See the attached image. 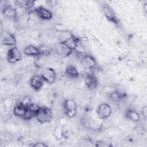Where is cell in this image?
Wrapping results in <instances>:
<instances>
[{
    "mask_svg": "<svg viewBox=\"0 0 147 147\" xmlns=\"http://www.w3.org/2000/svg\"><path fill=\"white\" fill-rule=\"evenodd\" d=\"M53 115V112L51 109L46 106H42L36 113L35 118L38 122L44 124L49 122L52 119Z\"/></svg>",
    "mask_w": 147,
    "mask_h": 147,
    "instance_id": "cell-1",
    "label": "cell"
},
{
    "mask_svg": "<svg viewBox=\"0 0 147 147\" xmlns=\"http://www.w3.org/2000/svg\"><path fill=\"white\" fill-rule=\"evenodd\" d=\"M63 106L64 113L68 117L72 118L76 115L78 105L76 101L74 99L71 98L65 99Z\"/></svg>",
    "mask_w": 147,
    "mask_h": 147,
    "instance_id": "cell-2",
    "label": "cell"
},
{
    "mask_svg": "<svg viewBox=\"0 0 147 147\" xmlns=\"http://www.w3.org/2000/svg\"><path fill=\"white\" fill-rule=\"evenodd\" d=\"M112 113V109L109 104L103 103L100 104L96 110V114L100 119H106L108 118Z\"/></svg>",
    "mask_w": 147,
    "mask_h": 147,
    "instance_id": "cell-3",
    "label": "cell"
},
{
    "mask_svg": "<svg viewBox=\"0 0 147 147\" xmlns=\"http://www.w3.org/2000/svg\"><path fill=\"white\" fill-rule=\"evenodd\" d=\"M22 59V55L21 52L16 47H10L7 52V59L10 63L14 64Z\"/></svg>",
    "mask_w": 147,
    "mask_h": 147,
    "instance_id": "cell-4",
    "label": "cell"
},
{
    "mask_svg": "<svg viewBox=\"0 0 147 147\" xmlns=\"http://www.w3.org/2000/svg\"><path fill=\"white\" fill-rule=\"evenodd\" d=\"M80 63L82 67L86 70L94 69L96 66L95 59L91 55L85 54L80 60Z\"/></svg>",
    "mask_w": 147,
    "mask_h": 147,
    "instance_id": "cell-5",
    "label": "cell"
},
{
    "mask_svg": "<svg viewBox=\"0 0 147 147\" xmlns=\"http://www.w3.org/2000/svg\"><path fill=\"white\" fill-rule=\"evenodd\" d=\"M44 80L48 83H53L56 79V74L55 69L51 67L44 69L41 74Z\"/></svg>",
    "mask_w": 147,
    "mask_h": 147,
    "instance_id": "cell-6",
    "label": "cell"
},
{
    "mask_svg": "<svg viewBox=\"0 0 147 147\" xmlns=\"http://www.w3.org/2000/svg\"><path fill=\"white\" fill-rule=\"evenodd\" d=\"M55 51L60 57H67L70 55L73 51L68 48L63 42L60 41L55 44Z\"/></svg>",
    "mask_w": 147,
    "mask_h": 147,
    "instance_id": "cell-7",
    "label": "cell"
},
{
    "mask_svg": "<svg viewBox=\"0 0 147 147\" xmlns=\"http://www.w3.org/2000/svg\"><path fill=\"white\" fill-rule=\"evenodd\" d=\"M2 43L5 46L14 47L16 44L17 41L14 36L9 32L4 31L1 34Z\"/></svg>",
    "mask_w": 147,
    "mask_h": 147,
    "instance_id": "cell-8",
    "label": "cell"
},
{
    "mask_svg": "<svg viewBox=\"0 0 147 147\" xmlns=\"http://www.w3.org/2000/svg\"><path fill=\"white\" fill-rule=\"evenodd\" d=\"M37 17L42 20H49L52 18V12L44 6H38L34 10Z\"/></svg>",
    "mask_w": 147,
    "mask_h": 147,
    "instance_id": "cell-9",
    "label": "cell"
},
{
    "mask_svg": "<svg viewBox=\"0 0 147 147\" xmlns=\"http://www.w3.org/2000/svg\"><path fill=\"white\" fill-rule=\"evenodd\" d=\"M44 82L41 75H35L30 78L29 84L33 90L38 91L42 87Z\"/></svg>",
    "mask_w": 147,
    "mask_h": 147,
    "instance_id": "cell-10",
    "label": "cell"
},
{
    "mask_svg": "<svg viewBox=\"0 0 147 147\" xmlns=\"http://www.w3.org/2000/svg\"><path fill=\"white\" fill-rule=\"evenodd\" d=\"M84 84L88 89L94 90L98 86V79L94 75L87 74L84 77Z\"/></svg>",
    "mask_w": 147,
    "mask_h": 147,
    "instance_id": "cell-11",
    "label": "cell"
},
{
    "mask_svg": "<svg viewBox=\"0 0 147 147\" xmlns=\"http://www.w3.org/2000/svg\"><path fill=\"white\" fill-rule=\"evenodd\" d=\"M102 11L107 20L114 23L117 22V18L113 9L108 5H105L102 7Z\"/></svg>",
    "mask_w": 147,
    "mask_h": 147,
    "instance_id": "cell-12",
    "label": "cell"
},
{
    "mask_svg": "<svg viewBox=\"0 0 147 147\" xmlns=\"http://www.w3.org/2000/svg\"><path fill=\"white\" fill-rule=\"evenodd\" d=\"M2 11L4 16L7 18L16 19L17 18L16 8L11 5H6V6H4Z\"/></svg>",
    "mask_w": 147,
    "mask_h": 147,
    "instance_id": "cell-13",
    "label": "cell"
},
{
    "mask_svg": "<svg viewBox=\"0 0 147 147\" xmlns=\"http://www.w3.org/2000/svg\"><path fill=\"white\" fill-rule=\"evenodd\" d=\"M26 110H27V107L22 105L21 103L20 102L17 103L14 106V107L13 109V113L15 116L22 118V117H24V114L26 111Z\"/></svg>",
    "mask_w": 147,
    "mask_h": 147,
    "instance_id": "cell-14",
    "label": "cell"
},
{
    "mask_svg": "<svg viewBox=\"0 0 147 147\" xmlns=\"http://www.w3.org/2000/svg\"><path fill=\"white\" fill-rule=\"evenodd\" d=\"M24 53L29 56H36L40 55L38 48L32 44L25 46L23 50Z\"/></svg>",
    "mask_w": 147,
    "mask_h": 147,
    "instance_id": "cell-15",
    "label": "cell"
},
{
    "mask_svg": "<svg viewBox=\"0 0 147 147\" xmlns=\"http://www.w3.org/2000/svg\"><path fill=\"white\" fill-rule=\"evenodd\" d=\"M62 42L72 51L75 50L78 47V40L72 35Z\"/></svg>",
    "mask_w": 147,
    "mask_h": 147,
    "instance_id": "cell-16",
    "label": "cell"
},
{
    "mask_svg": "<svg viewBox=\"0 0 147 147\" xmlns=\"http://www.w3.org/2000/svg\"><path fill=\"white\" fill-rule=\"evenodd\" d=\"M65 73L70 78H77L79 76V72L77 68L72 65H69L67 67Z\"/></svg>",
    "mask_w": 147,
    "mask_h": 147,
    "instance_id": "cell-17",
    "label": "cell"
},
{
    "mask_svg": "<svg viewBox=\"0 0 147 147\" xmlns=\"http://www.w3.org/2000/svg\"><path fill=\"white\" fill-rule=\"evenodd\" d=\"M126 117L133 122H137L140 119V115L138 113L133 110H127L126 112Z\"/></svg>",
    "mask_w": 147,
    "mask_h": 147,
    "instance_id": "cell-18",
    "label": "cell"
},
{
    "mask_svg": "<svg viewBox=\"0 0 147 147\" xmlns=\"http://www.w3.org/2000/svg\"><path fill=\"white\" fill-rule=\"evenodd\" d=\"M40 55L42 56H48L51 53V48L47 45H43L40 47H38Z\"/></svg>",
    "mask_w": 147,
    "mask_h": 147,
    "instance_id": "cell-19",
    "label": "cell"
},
{
    "mask_svg": "<svg viewBox=\"0 0 147 147\" xmlns=\"http://www.w3.org/2000/svg\"><path fill=\"white\" fill-rule=\"evenodd\" d=\"M53 135L54 137L57 140H60L63 138L64 136V132L63 129L60 126H57L53 131Z\"/></svg>",
    "mask_w": 147,
    "mask_h": 147,
    "instance_id": "cell-20",
    "label": "cell"
},
{
    "mask_svg": "<svg viewBox=\"0 0 147 147\" xmlns=\"http://www.w3.org/2000/svg\"><path fill=\"white\" fill-rule=\"evenodd\" d=\"M40 107L35 102H31L29 105L27 107V109L30 111L31 112H32L35 115L36 114V113H37V111L39 110Z\"/></svg>",
    "mask_w": 147,
    "mask_h": 147,
    "instance_id": "cell-21",
    "label": "cell"
},
{
    "mask_svg": "<svg viewBox=\"0 0 147 147\" xmlns=\"http://www.w3.org/2000/svg\"><path fill=\"white\" fill-rule=\"evenodd\" d=\"M20 102L21 103V104H22V105H24V106H25V107H27L29 105V104L31 103V99H30V98H29V96H25L22 98V100L20 101Z\"/></svg>",
    "mask_w": 147,
    "mask_h": 147,
    "instance_id": "cell-22",
    "label": "cell"
},
{
    "mask_svg": "<svg viewBox=\"0 0 147 147\" xmlns=\"http://www.w3.org/2000/svg\"><path fill=\"white\" fill-rule=\"evenodd\" d=\"M115 91H116V89L115 88L110 87V86L105 87L103 90V92L109 95H110L111 94H112L113 92H114Z\"/></svg>",
    "mask_w": 147,
    "mask_h": 147,
    "instance_id": "cell-23",
    "label": "cell"
},
{
    "mask_svg": "<svg viewBox=\"0 0 147 147\" xmlns=\"http://www.w3.org/2000/svg\"><path fill=\"white\" fill-rule=\"evenodd\" d=\"M32 146L33 147H47V145L44 142H34L33 144L32 145Z\"/></svg>",
    "mask_w": 147,
    "mask_h": 147,
    "instance_id": "cell-24",
    "label": "cell"
},
{
    "mask_svg": "<svg viewBox=\"0 0 147 147\" xmlns=\"http://www.w3.org/2000/svg\"><path fill=\"white\" fill-rule=\"evenodd\" d=\"M109 145H110L105 141H99L96 143V146H108Z\"/></svg>",
    "mask_w": 147,
    "mask_h": 147,
    "instance_id": "cell-25",
    "label": "cell"
},
{
    "mask_svg": "<svg viewBox=\"0 0 147 147\" xmlns=\"http://www.w3.org/2000/svg\"><path fill=\"white\" fill-rule=\"evenodd\" d=\"M146 113H147V109L146 106H144V107H142V115L146 118Z\"/></svg>",
    "mask_w": 147,
    "mask_h": 147,
    "instance_id": "cell-26",
    "label": "cell"
}]
</instances>
